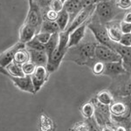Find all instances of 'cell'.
I'll list each match as a JSON object with an SVG mask.
<instances>
[{
	"instance_id": "6da1fadb",
	"label": "cell",
	"mask_w": 131,
	"mask_h": 131,
	"mask_svg": "<svg viewBox=\"0 0 131 131\" xmlns=\"http://www.w3.org/2000/svg\"><path fill=\"white\" fill-rule=\"evenodd\" d=\"M98 44L94 37L92 39L86 40L83 39V40L77 46L68 48L65 57L67 60L73 61L80 66L86 65L92 67L97 61L94 51Z\"/></svg>"
},
{
	"instance_id": "7a4b0ae2",
	"label": "cell",
	"mask_w": 131,
	"mask_h": 131,
	"mask_svg": "<svg viewBox=\"0 0 131 131\" xmlns=\"http://www.w3.org/2000/svg\"><path fill=\"white\" fill-rule=\"evenodd\" d=\"M88 28L92 32L93 36L94 37L95 40L101 45L107 46L108 47H112L113 41L109 39V36L107 34V31L106 28V25L104 24H101V21L99 20L98 17L94 16L92 18L88 20Z\"/></svg>"
},
{
	"instance_id": "3957f363",
	"label": "cell",
	"mask_w": 131,
	"mask_h": 131,
	"mask_svg": "<svg viewBox=\"0 0 131 131\" xmlns=\"http://www.w3.org/2000/svg\"><path fill=\"white\" fill-rule=\"evenodd\" d=\"M117 5L113 0L100 1L96 4L95 14L101 24L106 25L107 23L111 22V20L115 18L117 12Z\"/></svg>"
},
{
	"instance_id": "277c9868",
	"label": "cell",
	"mask_w": 131,
	"mask_h": 131,
	"mask_svg": "<svg viewBox=\"0 0 131 131\" xmlns=\"http://www.w3.org/2000/svg\"><path fill=\"white\" fill-rule=\"evenodd\" d=\"M42 22H43V16L40 6L34 0H29V10L25 23L33 26L38 32H39Z\"/></svg>"
},
{
	"instance_id": "5b68a950",
	"label": "cell",
	"mask_w": 131,
	"mask_h": 131,
	"mask_svg": "<svg viewBox=\"0 0 131 131\" xmlns=\"http://www.w3.org/2000/svg\"><path fill=\"white\" fill-rule=\"evenodd\" d=\"M95 58L98 61H101L103 63L108 62H119L122 61V57L112 48L107 46L98 44L94 51Z\"/></svg>"
},
{
	"instance_id": "8992f818",
	"label": "cell",
	"mask_w": 131,
	"mask_h": 131,
	"mask_svg": "<svg viewBox=\"0 0 131 131\" xmlns=\"http://www.w3.org/2000/svg\"><path fill=\"white\" fill-rule=\"evenodd\" d=\"M95 9H96V4L95 5H91L89 6L84 7L83 9L77 14V16L74 18L73 22L68 25V27H67V29L66 31H67L68 32H71V31H73L74 29L77 28V27H79L80 25L88 22V21L90 19L91 17H92L93 13L95 12Z\"/></svg>"
},
{
	"instance_id": "52a82bcc",
	"label": "cell",
	"mask_w": 131,
	"mask_h": 131,
	"mask_svg": "<svg viewBox=\"0 0 131 131\" xmlns=\"http://www.w3.org/2000/svg\"><path fill=\"white\" fill-rule=\"evenodd\" d=\"M118 77L120 78V81H118L116 83L112 84V91L115 93V94L116 95H131V75L128 76V78H126V79H123V74L119 75Z\"/></svg>"
},
{
	"instance_id": "ba28073f",
	"label": "cell",
	"mask_w": 131,
	"mask_h": 131,
	"mask_svg": "<svg viewBox=\"0 0 131 131\" xmlns=\"http://www.w3.org/2000/svg\"><path fill=\"white\" fill-rule=\"evenodd\" d=\"M49 73H50L47 71L45 66H38L36 67L35 72L31 75L36 93L40 90V88L43 86L44 84L48 81Z\"/></svg>"
},
{
	"instance_id": "9c48e42d",
	"label": "cell",
	"mask_w": 131,
	"mask_h": 131,
	"mask_svg": "<svg viewBox=\"0 0 131 131\" xmlns=\"http://www.w3.org/2000/svg\"><path fill=\"white\" fill-rule=\"evenodd\" d=\"M26 48V45L25 43L18 41V43H16L15 45H13L12 47L8 48L7 50H5V52H3L0 54V67L5 68L8 65H10V63L13 61L14 55L18 50L24 49Z\"/></svg>"
},
{
	"instance_id": "30bf717a",
	"label": "cell",
	"mask_w": 131,
	"mask_h": 131,
	"mask_svg": "<svg viewBox=\"0 0 131 131\" xmlns=\"http://www.w3.org/2000/svg\"><path fill=\"white\" fill-rule=\"evenodd\" d=\"M67 53V51L60 50L59 47H57L53 52H52L50 56H48L47 64H46V69L50 73H54L57 69L60 67L61 61L65 58V55Z\"/></svg>"
},
{
	"instance_id": "8fae6325",
	"label": "cell",
	"mask_w": 131,
	"mask_h": 131,
	"mask_svg": "<svg viewBox=\"0 0 131 131\" xmlns=\"http://www.w3.org/2000/svg\"><path fill=\"white\" fill-rule=\"evenodd\" d=\"M9 77L18 89L30 94H36L30 75H25L24 77H12V76H9Z\"/></svg>"
},
{
	"instance_id": "7c38bea8",
	"label": "cell",
	"mask_w": 131,
	"mask_h": 131,
	"mask_svg": "<svg viewBox=\"0 0 131 131\" xmlns=\"http://www.w3.org/2000/svg\"><path fill=\"white\" fill-rule=\"evenodd\" d=\"M128 72L125 69L122 61L119 62H108L104 63V70L102 74L110 76V77H117L119 75L127 73Z\"/></svg>"
},
{
	"instance_id": "4fadbf2b",
	"label": "cell",
	"mask_w": 131,
	"mask_h": 131,
	"mask_svg": "<svg viewBox=\"0 0 131 131\" xmlns=\"http://www.w3.org/2000/svg\"><path fill=\"white\" fill-rule=\"evenodd\" d=\"M88 21L82 24L81 25H80L79 27L74 29L73 31H71L70 34H69V41L67 47L70 48L73 47V46H77L78 44H80L83 40V39L85 38L86 35V29L88 27Z\"/></svg>"
},
{
	"instance_id": "5bb4252c",
	"label": "cell",
	"mask_w": 131,
	"mask_h": 131,
	"mask_svg": "<svg viewBox=\"0 0 131 131\" xmlns=\"http://www.w3.org/2000/svg\"><path fill=\"white\" fill-rule=\"evenodd\" d=\"M63 9L69 14V25H70L77 16V14L83 9L82 1L81 0H67L64 3Z\"/></svg>"
},
{
	"instance_id": "9a60e30c",
	"label": "cell",
	"mask_w": 131,
	"mask_h": 131,
	"mask_svg": "<svg viewBox=\"0 0 131 131\" xmlns=\"http://www.w3.org/2000/svg\"><path fill=\"white\" fill-rule=\"evenodd\" d=\"M120 24L121 23L108 22L105 25L107 31V34L109 36V39L113 42H115V43H119L122 35H123V33H122V31L121 30Z\"/></svg>"
},
{
	"instance_id": "2e32d148",
	"label": "cell",
	"mask_w": 131,
	"mask_h": 131,
	"mask_svg": "<svg viewBox=\"0 0 131 131\" xmlns=\"http://www.w3.org/2000/svg\"><path fill=\"white\" fill-rule=\"evenodd\" d=\"M38 33L37 30L31 25L25 23L19 30V41L22 43H28Z\"/></svg>"
},
{
	"instance_id": "e0dca14e",
	"label": "cell",
	"mask_w": 131,
	"mask_h": 131,
	"mask_svg": "<svg viewBox=\"0 0 131 131\" xmlns=\"http://www.w3.org/2000/svg\"><path fill=\"white\" fill-rule=\"evenodd\" d=\"M29 54H30V61L37 66H45L47 64L48 57L45 51H36L32 49H28Z\"/></svg>"
},
{
	"instance_id": "ac0fdd59",
	"label": "cell",
	"mask_w": 131,
	"mask_h": 131,
	"mask_svg": "<svg viewBox=\"0 0 131 131\" xmlns=\"http://www.w3.org/2000/svg\"><path fill=\"white\" fill-rule=\"evenodd\" d=\"M111 48L122 57L123 62L131 60V46H125L119 43L113 42Z\"/></svg>"
},
{
	"instance_id": "d6986e66",
	"label": "cell",
	"mask_w": 131,
	"mask_h": 131,
	"mask_svg": "<svg viewBox=\"0 0 131 131\" xmlns=\"http://www.w3.org/2000/svg\"><path fill=\"white\" fill-rule=\"evenodd\" d=\"M60 27L55 21L43 20L40 27L39 32H46L49 34H54V33L60 32Z\"/></svg>"
},
{
	"instance_id": "ffe728a7",
	"label": "cell",
	"mask_w": 131,
	"mask_h": 131,
	"mask_svg": "<svg viewBox=\"0 0 131 131\" xmlns=\"http://www.w3.org/2000/svg\"><path fill=\"white\" fill-rule=\"evenodd\" d=\"M5 69L8 73L7 76H12V77H24L25 76L22 70V67L13 61L10 65H8L5 67Z\"/></svg>"
},
{
	"instance_id": "44dd1931",
	"label": "cell",
	"mask_w": 131,
	"mask_h": 131,
	"mask_svg": "<svg viewBox=\"0 0 131 131\" xmlns=\"http://www.w3.org/2000/svg\"><path fill=\"white\" fill-rule=\"evenodd\" d=\"M55 22L58 24L60 31H66L69 25V14L63 9L60 12H59L58 18Z\"/></svg>"
},
{
	"instance_id": "7402d4cb",
	"label": "cell",
	"mask_w": 131,
	"mask_h": 131,
	"mask_svg": "<svg viewBox=\"0 0 131 131\" xmlns=\"http://www.w3.org/2000/svg\"><path fill=\"white\" fill-rule=\"evenodd\" d=\"M29 60H30V54H29V52H28V50H27V48L18 50L15 53L14 59H13V62H15L20 66L28 62Z\"/></svg>"
},
{
	"instance_id": "603a6c76",
	"label": "cell",
	"mask_w": 131,
	"mask_h": 131,
	"mask_svg": "<svg viewBox=\"0 0 131 131\" xmlns=\"http://www.w3.org/2000/svg\"><path fill=\"white\" fill-rule=\"evenodd\" d=\"M96 100L101 104L104 105V106L109 107L112 103L114 102V97L112 95L110 92L107 91H101L96 95Z\"/></svg>"
},
{
	"instance_id": "cb8c5ba5",
	"label": "cell",
	"mask_w": 131,
	"mask_h": 131,
	"mask_svg": "<svg viewBox=\"0 0 131 131\" xmlns=\"http://www.w3.org/2000/svg\"><path fill=\"white\" fill-rule=\"evenodd\" d=\"M58 45H59V32H57L54 33V34H52L49 41L45 45L46 46L45 52L47 54V57L50 56L52 54V52L58 47Z\"/></svg>"
},
{
	"instance_id": "d4e9b609",
	"label": "cell",
	"mask_w": 131,
	"mask_h": 131,
	"mask_svg": "<svg viewBox=\"0 0 131 131\" xmlns=\"http://www.w3.org/2000/svg\"><path fill=\"white\" fill-rule=\"evenodd\" d=\"M69 34H70V32H68L67 31H60V32H59L58 47L60 48V50L67 51V49H68L67 45H68V41H69Z\"/></svg>"
},
{
	"instance_id": "484cf974",
	"label": "cell",
	"mask_w": 131,
	"mask_h": 131,
	"mask_svg": "<svg viewBox=\"0 0 131 131\" xmlns=\"http://www.w3.org/2000/svg\"><path fill=\"white\" fill-rule=\"evenodd\" d=\"M81 113L86 119H89V118L94 117V113H95V107L92 102H88L82 106Z\"/></svg>"
},
{
	"instance_id": "4316f807",
	"label": "cell",
	"mask_w": 131,
	"mask_h": 131,
	"mask_svg": "<svg viewBox=\"0 0 131 131\" xmlns=\"http://www.w3.org/2000/svg\"><path fill=\"white\" fill-rule=\"evenodd\" d=\"M25 45H26V48H28V49H32L36 51H45L46 49L45 45L38 40L36 36L31 41H29L28 43L25 44Z\"/></svg>"
},
{
	"instance_id": "83f0119b",
	"label": "cell",
	"mask_w": 131,
	"mask_h": 131,
	"mask_svg": "<svg viewBox=\"0 0 131 131\" xmlns=\"http://www.w3.org/2000/svg\"><path fill=\"white\" fill-rule=\"evenodd\" d=\"M21 67H22V70L25 75L31 76L35 72V69H36V67H37V66H36L34 63H32L31 61L29 60L28 62L23 64Z\"/></svg>"
},
{
	"instance_id": "f1b7e54d",
	"label": "cell",
	"mask_w": 131,
	"mask_h": 131,
	"mask_svg": "<svg viewBox=\"0 0 131 131\" xmlns=\"http://www.w3.org/2000/svg\"><path fill=\"white\" fill-rule=\"evenodd\" d=\"M86 122L88 125V131H101V127L97 123L95 118L92 117L89 119H86Z\"/></svg>"
},
{
	"instance_id": "f546056e",
	"label": "cell",
	"mask_w": 131,
	"mask_h": 131,
	"mask_svg": "<svg viewBox=\"0 0 131 131\" xmlns=\"http://www.w3.org/2000/svg\"><path fill=\"white\" fill-rule=\"evenodd\" d=\"M64 4L61 2V0H51L49 4V7L56 12H60L63 10Z\"/></svg>"
},
{
	"instance_id": "4dcf8cb0",
	"label": "cell",
	"mask_w": 131,
	"mask_h": 131,
	"mask_svg": "<svg viewBox=\"0 0 131 131\" xmlns=\"http://www.w3.org/2000/svg\"><path fill=\"white\" fill-rule=\"evenodd\" d=\"M92 70L95 75H101L102 74L103 70H104V63L101 61L97 60L92 67Z\"/></svg>"
},
{
	"instance_id": "1f68e13d",
	"label": "cell",
	"mask_w": 131,
	"mask_h": 131,
	"mask_svg": "<svg viewBox=\"0 0 131 131\" xmlns=\"http://www.w3.org/2000/svg\"><path fill=\"white\" fill-rule=\"evenodd\" d=\"M51 36H52V34H49V33H46V32H38L36 34V38H37L39 42H41L42 44L46 45L49 41Z\"/></svg>"
},
{
	"instance_id": "d6a6232c",
	"label": "cell",
	"mask_w": 131,
	"mask_h": 131,
	"mask_svg": "<svg viewBox=\"0 0 131 131\" xmlns=\"http://www.w3.org/2000/svg\"><path fill=\"white\" fill-rule=\"evenodd\" d=\"M71 131H88V125L86 122H77L72 128Z\"/></svg>"
},
{
	"instance_id": "836d02e7",
	"label": "cell",
	"mask_w": 131,
	"mask_h": 131,
	"mask_svg": "<svg viewBox=\"0 0 131 131\" xmlns=\"http://www.w3.org/2000/svg\"><path fill=\"white\" fill-rule=\"evenodd\" d=\"M116 5H117L119 9H128V8L131 7V0H118Z\"/></svg>"
},
{
	"instance_id": "e575fe53",
	"label": "cell",
	"mask_w": 131,
	"mask_h": 131,
	"mask_svg": "<svg viewBox=\"0 0 131 131\" xmlns=\"http://www.w3.org/2000/svg\"><path fill=\"white\" fill-rule=\"evenodd\" d=\"M119 44L125 46H131V33H128V34H123L119 41Z\"/></svg>"
},
{
	"instance_id": "d590c367",
	"label": "cell",
	"mask_w": 131,
	"mask_h": 131,
	"mask_svg": "<svg viewBox=\"0 0 131 131\" xmlns=\"http://www.w3.org/2000/svg\"><path fill=\"white\" fill-rule=\"evenodd\" d=\"M120 26H121V30L123 34L131 33V24L130 23H127V22H124V21H122L121 24H120Z\"/></svg>"
},
{
	"instance_id": "8d00e7d4",
	"label": "cell",
	"mask_w": 131,
	"mask_h": 131,
	"mask_svg": "<svg viewBox=\"0 0 131 131\" xmlns=\"http://www.w3.org/2000/svg\"><path fill=\"white\" fill-rule=\"evenodd\" d=\"M36 3L38 4L40 8H46V7H49V4H50V0H34Z\"/></svg>"
},
{
	"instance_id": "74e56055",
	"label": "cell",
	"mask_w": 131,
	"mask_h": 131,
	"mask_svg": "<svg viewBox=\"0 0 131 131\" xmlns=\"http://www.w3.org/2000/svg\"><path fill=\"white\" fill-rule=\"evenodd\" d=\"M122 63H123V66L127 70V72H128V73H130V75H131V60L128 61H125V62L122 61Z\"/></svg>"
},
{
	"instance_id": "f35d334b",
	"label": "cell",
	"mask_w": 131,
	"mask_h": 131,
	"mask_svg": "<svg viewBox=\"0 0 131 131\" xmlns=\"http://www.w3.org/2000/svg\"><path fill=\"white\" fill-rule=\"evenodd\" d=\"M122 21L127 22V23H130L131 24V12H128V13H126V15L124 16L123 20Z\"/></svg>"
},
{
	"instance_id": "ab89813d",
	"label": "cell",
	"mask_w": 131,
	"mask_h": 131,
	"mask_svg": "<svg viewBox=\"0 0 131 131\" xmlns=\"http://www.w3.org/2000/svg\"><path fill=\"white\" fill-rule=\"evenodd\" d=\"M101 131H115V128H114L112 126H107V125L101 126Z\"/></svg>"
},
{
	"instance_id": "60d3db41",
	"label": "cell",
	"mask_w": 131,
	"mask_h": 131,
	"mask_svg": "<svg viewBox=\"0 0 131 131\" xmlns=\"http://www.w3.org/2000/svg\"><path fill=\"white\" fill-rule=\"evenodd\" d=\"M115 131H127L126 130V128L124 126H119L117 128H115Z\"/></svg>"
},
{
	"instance_id": "b9f144b4",
	"label": "cell",
	"mask_w": 131,
	"mask_h": 131,
	"mask_svg": "<svg viewBox=\"0 0 131 131\" xmlns=\"http://www.w3.org/2000/svg\"><path fill=\"white\" fill-rule=\"evenodd\" d=\"M50 1H51V0H50Z\"/></svg>"
}]
</instances>
